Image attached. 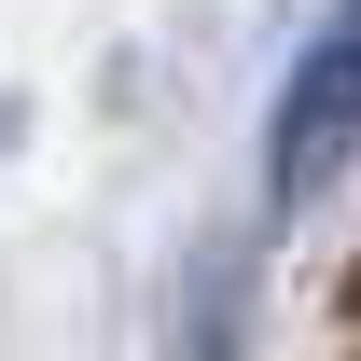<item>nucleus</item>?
Returning a JSON list of instances; mask_svg holds the SVG:
<instances>
[{
	"mask_svg": "<svg viewBox=\"0 0 361 361\" xmlns=\"http://www.w3.org/2000/svg\"><path fill=\"white\" fill-rule=\"evenodd\" d=\"M348 84H361L348 28H306L292 84H278V126H264V209H306L319 180L348 167Z\"/></svg>",
	"mask_w": 361,
	"mask_h": 361,
	"instance_id": "nucleus-1",
	"label": "nucleus"
}]
</instances>
